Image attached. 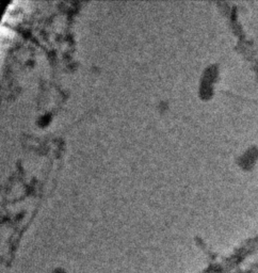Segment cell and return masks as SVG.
Instances as JSON below:
<instances>
[{
	"label": "cell",
	"instance_id": "1",
	"mask_svg": "<svg viewBox=\"0 0 258 273\" xmlns=\"http://www.w3.org/2000/svg\"><path fill=\"white\" fill-rule=\"evenodd\" d=\"M55 273H63V272H62V271H60V270H58V271H55Z\"/></svg>",
	"mask_w": 258,
	"mask_h": 273
}]
</instances>
